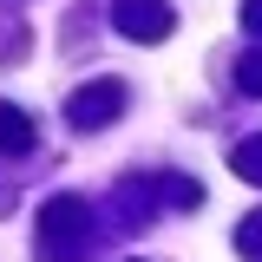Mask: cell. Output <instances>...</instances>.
<instances>
[{
    "label": "cell",
    "mask_w": 262,
    "mask_h": 262,
    "mask_svg": "<svg viewBox=\"0 0 262 262\" xmlns=\"http://www.w3.org/2000/svg\"><path fill=\"white\" fill-rule=\"evenodd\" d=\"M98 243V216L85 196H53L39 210V262H85Z\"/></svg>",
    "instance_id": "obj_1"
},
{
    "label": "cell",
    "mask_w": 262,
    "mask_h": 262,
    "mask_svg": "<svg viewBox=\"0 0 262 262\" xmlns=\"http://www.w3.org/2000/svg\"><path fill=\"white\" fill-rule=\"evenodd\" d=\"M118 112H125V85L118 79H92V85H79L66 98V125L72 131H98V125H112Z\"/></svg>",
    "instance_id": "obj_2"
},
{
    "label": "cell",
    "mask_w": 262,
    "mask_h": 262,
    "mask_svg": "<svg viewBox=\"0 0 262 262\" xmlns=\"http://www.w3.org/2000/svg\"><path fill=\"white\" fill-rule=\"evenodd\" d=\"M112 27L125 39H138V46H158V39H170V7L164 0H118L112 7Z\"/></svg>",
    "instance_id": "obj_3"
},
{
    "label": "cell",
    "mask_w": 262,
    "mask_h": 262,
    "mask_svg": "<svg viewBox=\"0 0 262 262\" xmlns=\"http://www.w3.org/2000/svg\"><path fill=\"white\" fill-rule=\"evenodd\" d=\"M0 151H33V118L20 105H0Z\"/></svg>",
    "instance_id": "obj_4"
},
{
    "label": "cell",
    "mask_w": 262,
    "mask_h": 262,
    "mask_svg": "<svg viewBox=\"0 0 262 262\" xmlns=\"http://www.w3.org/2000/svg\"><path fill=\"white\" fill-rule=\"evenodd\" d=\"M229 170H236L243 184H262V138H249V144H236V151H229Z\"/></svg>",
    "instance_id": "obj_5"
},
{
    "label": "cell",
    "mask_w": 262,
    "mask_h": 262,
    "mask_svg": "<svg viewBox=\"0 0 262 262\" xmlns=\"http://www.w3.org/2000/svg\"><path fill=\"white\" fill-rule=\"evenodd\" d=\"M236 92L262 98V53H243V59H236Z\"/></svg>",
    "instance_id": "obj_6"
},
{
    "label": "cell",
    "mask_w": 262,
    "mask_h": 262,
    "mask_svg": "<svg viewBox=\"0 0 262 262\" xmlns=\"http://www.w3.org/2000/svg\"><path fill=\"white\" fill-rule=\"evenodd\" d=\"M236 249H243L249 262L262 256V210H256V216H243V229H236Z\"/></svg>",
    "instance_id": "obj_7"
},
{
    "label": "cell",
    "mask_w": 262,
    "mask_h": 262,
    "mask_svg": "<svg viewBox=\"0 0 262 262\" xmlns=\"http://www.w3.org/2000/svg\"><path fill=\"white\" fill-rule=\"evenodd\" d=\"M164 184H170V203H177V210L196 203V184H190V177H164Z\"/></svg>",
    "instance_id": "obj_8"
},
{
    "label": "cell",
    "mask_w": 262,
    "mask_h": 262,
    "mask_svg": "<svg viewBox=\"0 0 262 262\" xmlns=\"http://www.w3.org/2000/svg\"><path fill=\"white\" fill-rule=\"evenodd\" d=\"M243 27H249V33L262 39V0H243Z\"/></svg>",
    "instance_id": "obj_9"
}]
</instances>
